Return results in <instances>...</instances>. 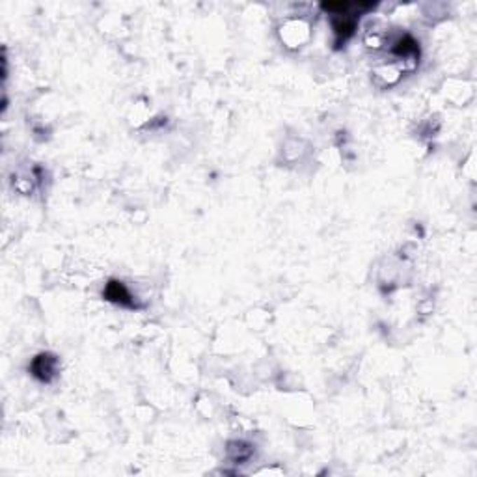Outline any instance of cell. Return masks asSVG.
I'll return each mask as SVG.
<instances>
[{
	"label": "cell",
	"instance_id": "1",
	"mask_svg": "<svg viewBox=\"0 0 477 477\" xmlns=\"http://www.w3.org/2000/svg\"><path fill=\"white\" fill-rule=\"evenodd\" d=\"M357 4H349L347 2L345 10L340 11V13H334V19H332V27H334V34H336V45L340 47L341 43H345L347 39L351 38L354 30H357V22H358V15L352 13L351 10H354Z\"/></svg>",
	"mask_w": 477,
	"mask_h": 477
},
{
	"label": "cell",
	"instance_id": "3",
	"mask_svg": "<svg viewBox=\"0 0 477 477\" xmlns=\"http://www.w3.org/2000/svg\"><path fill=\"white\" fill-rule=\"evenodd\" d=\"M104 298L114 304L125 307H134V300H132L131 291L127 289L125 284L120 280H110L104 287Z\"/></svg>",
	"mask_w": 477,
	"mask_h": 477
},
{
	"label": "cell",
	"instance_id": "4",
	"mask_svg": "<svg viewBox=\"0 0 477 477\" xmlns=\"http://www.w3.org/2000/svg\"><path fill=\"white\" fill-rule=\"evenodd\" d=\"M394 50H395V55H399V56L420 55V47H417V43L410 38V36H405L403 39H399V41L395 43Z\"/></svg>",
	"mask_w": 477,
	"mask_h": 477
},
{
	"label": "cell",
	"instance_id": "2",
	"mask_svg": "<svg viewBox=\"0 0 477 477\" xmlns=\"http://www.w3.org/2000/svg\"><path fill=\"white\" fill-rule=\"evenodd\" d=\"M30 371L36 379L49 384L58 375V358L49 352H41L30 364Z\"/></svg>",
	"mask_w": 477,
	"mask_h": 477
}]
</instances>
